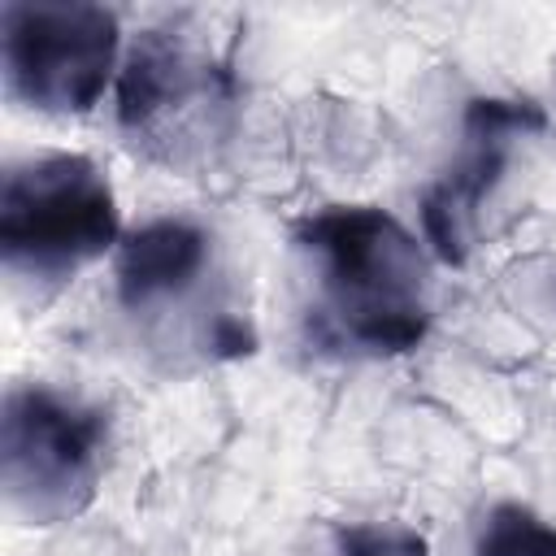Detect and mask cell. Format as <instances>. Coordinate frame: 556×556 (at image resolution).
I'll return each mask as SVG.
<instances>
[{"instance_id": "1", "label": "cell", "mask_w": 556, "mask_h": 556, "mask_svg": "<svg viewBox=\"0 0 556 556\" xmlns=\"http://www.w3.org/2000/svg\"><path fill=\"white\" fill-rule=\"evenodd\" d=\"M313 256L317 321L361 352H408L430 321V269L417 239L382 208H326L300 230Z\"/></svg>"}, {"instance_id": "2", "label": "cell", "mask_w": 556, "mask_h": 556, "mask_svg": "<svg viewBox=\"0 0 556 556\" xmlns=\"http://www.w3.org/2000/svg\"><path fill=\"white\" fill-rule=\"evenodd\" d=\"M235 91L226 65L195 35L152 26L117 74V126L126 143L169 169H191L226 135Z\"/></svg>"}, {"instance_id": "3", "label": "cell", "mask_w": 556, "mask_h": 556, "mask_svg": "<svg viewBox=\"0 0 556 556\" xmlns=\"http://www.w3.org/2000/svg\"><path fill=\"white\" fill-rule=\"evenodd\" d=\"M117 243L113 187L96 161L52 152L4 174L0 256L30 282H65Z\"/></svg>"}, {"instance_id": "4", "label": "cell", "mask_w": 556, "mask_h": 556, "mask_svg": "<svg viewBox=\"0 0 556 556\" xmlns=\"http://www.w3.org/2000/svg\"><path fill=\"white\" fill-rule=\"evenodd\" d=\"M109 421L48 387H13L0 426V478L9 508L35 526L74 517L100 478Z\"/></svg>"}, {"instance_id": "5", "label": "cell", "mask_w": 556, "mask_h": 556, "mask_svg": "<svg viewBox=\"0 0 556 556\" xmlns=\"http://www.w3.org/2000/svg\"><path fill=\"white\" fill-rule=\"evenodd\" d=\"M117 17L100 4H9L4 78L39 113H87L113 74Z\"/></svg>"}, {"instance_id": "6", "label": "cell", "mask_w": 556, "mask_h": 556, "mask_svg": "<svg viewBox=\"0 0 556 556\" xmlns=\"http://www.w3.org/2000/svg\"><path fill=\"white\" fill-rule=\"evenodd\" d=\"M543 126L534 104L517 100H473L465 113V143L452 169L430 187L421 204L426 235L443 261H465L482 235V213L508 178L517 143Z\"/></svg>"}, {"instance_id": "7", "label": "cell", "mask_w": 556, "mask_h": 556, "mask_svg": "<svg viewBox=\"0 0 556 556\" xmlns=\"http://www.w3.org/2000/svg\"><path fill=\"white\" fill-rule=\"evenodd\" d=\"M213 269V243L200 226L161 217L139 226L117 248V300L130 317L156 326L187 317Z\"/></svg>"}, {"instance_id": "8", "label": "cell", "mask_w": 556, "mask_h": 556, "mask_svg": "<svg viewBox=\"0 0 556 556\" xmlns=\"http://www.w3.org/2000/svg\"><path fill=\"white\" fill-rule=\"evenodd\" d=\"M473 556H556V526L521 504H495L478 530Z\"/></svg>"}, {"instance_id": "9", "label": "cell", "mask_w": 556, "mask_h": 556, "mask_svg": "<svg viewBox=\"0 0 556 556\" xmlns=\"http://www.w3.org/2000/svg\"><path fill=\"white\" fill-rule=\"evenodd\" d=\"M334 556H426V539L408 526H348Z\"/></svg>"}]
</instances>
